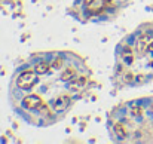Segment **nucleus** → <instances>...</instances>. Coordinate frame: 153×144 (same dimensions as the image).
Instances as JSON below:
<instances>
[{
	"label": "nucleus",
	"instance_id": "f257e3e1",
	"mask_svg": "<svg viewBox=\"0 0 153 144\" xmlns=\"http://www.w3.org/2000/svg\"><path fill=\"white\" fill-rule=\"evenodd\" d=\"M91 77L88 62L74 52L34 53L13 73L9 98L25 122L49 126L65 117L86 94Z\"/></svg>",
	"mask_w": 153,
	"mask_h": 144
},
{
	"label": "nucleus",
	"instance_id": "f03ea898",
	"mask_svg": "<svg viewBox=\"0 0 153 144\" xmlns=\"http://www.w3.org/2000/svg\"><path fill=\"white\" fill-rule=\"evenodd\" d=\"M107 123L117 143H153V98L117 104L108 113Z\"/></svg>",
	"mask_w": 153,
	"mask_h": 144
},
{
	"label": "nucleus",
	"instance_id": "7ed1b4c3",
	"mask_svg": "<svg viewBox=\"0 0 153 144\" xmlns=\"http://www.w3.org/2000/svg\"><path fill=\"white\" fill-rule=\"evenodd\" d=\"M128 0H73L74 12L82 19H100L114 16Z\"/></svg>",
	"mask_w": 153,
	"mask_h": 144
}]
</instances>
